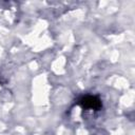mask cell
Instances as JSON below:
<instances>
[{"label":"cell","mask_w":135,"mask_h":135,"mask_svg":"<svg viewBox=\"0 0 135 135\" xmlns=\"http://www.w3.org/2000/svg\"><path fill=\"white\" fill-rule=\"evenodd\" d=\"M80 109L84 112H98L102 109V101L97 95L85 94L81 96L77 102Z\"/></svg>","instance_id":"1"}]
</instances>
